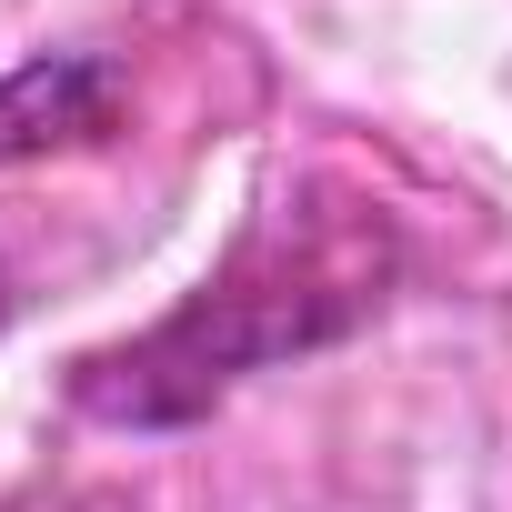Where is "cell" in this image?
I'll return each mask as SVG.
<instances>
[{
  "label": "cell",
  "mask_w": 512,
  "mask_h": 512,
  "mask_svg": "<svg viewBox=\"0 0 512 512\" xmlns=\"http://www.w3.org/2000/svg\"><path fill=\"white\" fill-rule=\"evenodd\" d=\"M0 322H11V251H0Z\"/></svg>",
  "instance_id": "3"
},
{
  "label": "cell",
  "mask_w": 512,
  "mask_h": 512,
  "mask_svg": "<svg viewBox=\"0 0 512 512\" xmlns=\"http://www.w3.org/2000/svg\"><path fill=\"white\" fill-rule=\"evenodd\" d=\"M11 512H141L131 492H101V482H61V492H31V502H11Z\"/></svg>",
  "instance_id": "2"
},
{
  "label": "cell",
  "mask_w": 512,
  "mask_h": 512,
  "mask_svg": "<svg viewBox=\"0 0 512 512\" xmlns=\"http://www.w3.org/2000/svg\"><path fill=\"white\" fill-rule=\"evenodd\" d=\"M111 111V71L61 51V61H31L11 91H0V161H21V151H51V141H81L101 131Z\"/></svg>",
  "instance_id": "1"
}]
</instances>
